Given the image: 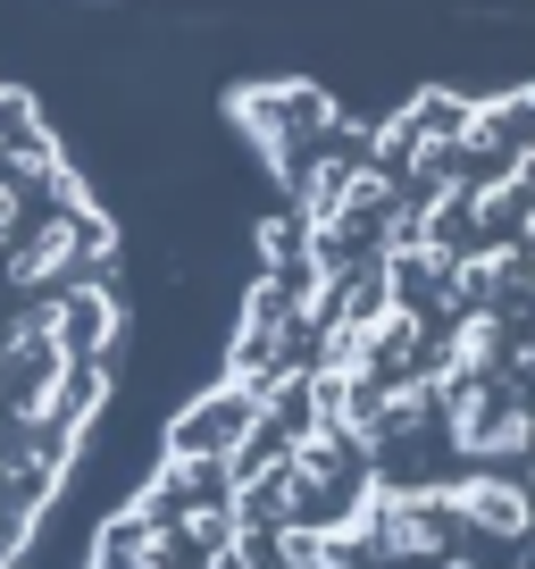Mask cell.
<instances>
[{"mask_svg":"<svg viewBox=\"0 0 535 569\" xmlns=\"http://www.w3.org/2000/svg\"><path fill=\"white\" fill-rule=\"evenodd\" d=\"M251 427H260V386H251V377H226V386H210L193 410H176L168 461H226Z\"/></svg>","mask_w":535,"mask_h":569,"instance_id":"3","label":"cell"},{"mask_svg":"<svg viewBox=\"0 0 535 569\" xmlns=\"http://www.w3.org/2000/svg\"><path fill=\"white\" fill-rule=\"evenodd\" d=\"M477 126H485V134H494L502 151L518 160V151L535 142V84H518V92H502L494 109H477Z\"/></svg>","mask_w":535,"mask_h":569,"instance_id":"6","label":"cell"},{"mask_svg":"<svg viewBox=\"0 0 535 569\" xmlns=\"http://www.w3.org/2000/svg\"><path fill=\"white\" fill-rule=\"evenodd\" d=\"M234 377H285V369H302L310 360V319H302V302H293L276 277H260L243 293V319H234Z\"/></svg>","mask_w":535,"mask_h":569,"instance_id":"2","label":"cell"},{"mask_svg":"<svg viewBox=\"0 0 535 569\" xmlns=\"http://www.w3.org/2000/svg\"><path fill=\"white\" fill-rule=\"evenodd\" d=\"M452 495V519H461V536H485V545H518V536L535 528V495L518 478H502V469H468L461 486H444Z\"/></svg>","mask_w":535,"mask_h":569,"instance_id":"4","label":"cell"},{"mask_svg":"<svg viewBox=\"0 0 535 569\" xmlns=\"http://www.w3.org/2000/svg\"><path fill=\"white\" fill-rule=\"evenodd\" d=\"M234 109H243L251 142L268 151V168L285 184L335 142V101H326L319 84H251V92H234Z\"/></svg>","mask_w":535,"mask_h":569,"instance_id":"1","label":"cell"},{"mask_svg":"<svg viewBox=\"0 0 535 569\" xmlns=\"http://www.w3.org/2000/svg\"><path fill=\"white\" fill-rule=\"evenodd\" d=\"M42 327L59 336V352L68 360H101L109 343H118V302H109L101 284H68V293H42Z\"/></svg>","mask_w":535,"mask_h":569,"instance_id":"5","label":"cell"},{"mask_svg":"<svg viewBox=\"0 0 535 569\" xmlns=\"http://www.w3.org/2000/svg\"><path fill=\"white\" fill-rule=\"evenodd\" d=\"M293 569H343V561H326V552H310V561H293Z\"/></svg>","mask_w":535,"mask_h":569,"instance_id":"9","label":"cell"},{"mask_svg":"<svg viewBox=\"0 0 535 569\" xmlns=\"http://www.w3.org/2000/svg\"><path fill=\"white\" fill-rule=\"evenodd\" d=\"M251 243H260L268 268H285L293 251H302V218H260V227H251Z\"/></svg>","mask_w":535,"mask_h":569,"instance_id":"8","label":"cell"},{"mask_svg":"<svg viewBox=\"0 0 535 569\" xmlns=\"http://www.w3.org/2000/svg\"><path fill=\"white\" fill-rule=\"evenodd\" d=\"M402 118L418 126V142H461V134H468V118H477V109H468L461 92H418V101L402 109Z\"/></svg>","mask_w":535,"mask_h":569,"instance_id":"7","label":"cell"}]
</instances>
